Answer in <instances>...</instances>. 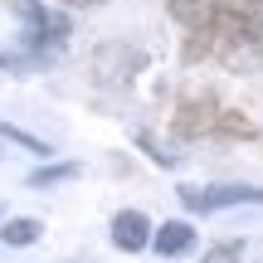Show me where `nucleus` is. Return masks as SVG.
Masks as SVG:
<instances>
[{
    "label": "nucleus",
    "instance_id": "obj_10",
    "mask_svg": "<svg viewBox=\"0 0 263 263\" xmlns=\"http://www.w3.org/2000/svg\"><path fill=\"white\" fill-rule=\"evenodd\" d=\"M0 137H5V141H20V146H29L34 156H49V146H44V141H34L29 132H20V127H0Z\"/></svg>",
    "mask_w": 263,
    "mask_h": 263
},
{
    "label": "nucleus",
    "instance_id": "obj_6",
    "mask_svg": "<svg viewBox=\"0 0 263 263\" xmlns=\"http://www.w3.org/2000/svg\"><path fill=\"white\" fill-rule=\"evenodd\" d=\"M215 137H224V141H249V137H258V127L249 122L244 112L224 107V112H219V127H215Z\"/></svg>",
    "mask_w": 263,
    "mask_h": 263
},
{
    "label": "nucleus",
    "instance_id": "obj_7",
    "mask_svg": "<svg viewBox=\"0 0 263 263\" xmlns=\"http://www.w3.org/2000/svg\"><path fill=\"white\" fill-rule=\"evenodd\" d=\"M39 234H44V224H39V219H5V224H0V239H5L10 249H25V244H34Z\"/></svg>",
    "mask_w": 263,
    "mask_h": 263
},
{
    "label": "nucleus",
    "instance_id": "obj_9",
    "mask_svg": "<svg viewBox=\"0 0 263 263\" xmlns=\"http://www.w3.org/2000/svg\"><path fill=\"white\" fill-rule=\"evenodd\" d=\"M239 258H244V244H239V239H224V244H215L200 263H239Z\"/></svg>",
    "mask_w": 263,
    "mask_h": 263
},
{
    "label": "nucleus",
    "instance_id": "obj_8",
    "mask_svg": "<svg viewBox=\"0 0 263 263\" xmlns=\"http://www.w3.org/2000/svg\"><path fill=\"white\" fill-rule=\"evenodd\" d=\"M68 176H78V166L73 161H59V166H39V171H29V185H59V180H68Z\"/></svg>",
    "mask_w": 263,
    "mask_h": 263
},
{
    "label": "nucleus",
    "instance_id": "obj_1",
    "mask_svg": "<svg viewBox=\"0 0 263 263\" xmlns=\"http://www.w3.org/2000/svg\"><path fill=\"white\" fill-rule=\"evenodd\" d=\"M171 20L190 34H215L229 64L263 44V0H171Z\"/></svg>",
    "mask_w": 263,
    "mask_h": 263
},
{
    "label": "nucleus",
    "instance_id": "obj_2",
    "mask_svg": "<svg viewBox=\"0 0 263 263\" xmlns=\"http://www.w3.org/2000/svg\"><path fill=\"white\" fill-rule=\"evenodd\" d=\"M219 112H224V107L215 103V93H195V98H185V103L176 107V117H171V132H176L180 141L215 137V127H219Z\"/></svg>",
    "mask_w": 263,
    "mask_h": 263
},
{
    "label": "nucleus",
    "instance_id": "obj_5",
    "mask_svg": "<svg viewBox=\"0 0 263 263\" xmlns=\"http://www.w3.org/2000/svg\"><path fill=\"white\" fill-rule=\"evenodd\" d=\"M151 244H156V254L180 258V254H190V244H195V229H190L185 219H171V224H161L156 234H151Z\"/></svg>",
    "mask_w": 263,
    "mask_h": 263
},
{
    "label": "nucleus",
    "instance_id": "obj_3",
    "mask_svg": "<svg viewBox=\"0 0 263 263\" xmlns=\"http://www.w3.org/2000/svg\"><path fill=\"white\" fill-rule=\"evenodd\" d=\"M180 205L185 210H224V205H263V190L258 185H210V190H195V185H180Z\"/></svg>",
    "mask_w": 263,
    "mask_h": 263
},
{
    "label": "nucleus",
    "instance_id": "obj_11",
    "mask_svg": "<svg viewBox=\"0 0 263 263\" xmlns=\"http://www.w3.org/2000/svg\"><path fill=\"white\" fill-rule=\"evenodd\" d=\"M64 5H103V0H64Z\"/></svg>",
    "mask_w": 263,
    "mask_h": 263
},
{
    "label": "nucleus",
    "instance_id": "obj_4",
    "mask_svg": "<svg viewBox=\"0 0 263 263\" xmlns=\"http://www.w3.org/2000/svg\"><path fill=\"white\" fill-rule=\"evenodd\" d=\"M151 234H156V229L146 224V215H141V210H122V215L112 219V244L122 249V254H137V249H146V244H151Z\"/></svg>",
    "mask_w": 263,
    "mask_h": 263
}]
</instances>
